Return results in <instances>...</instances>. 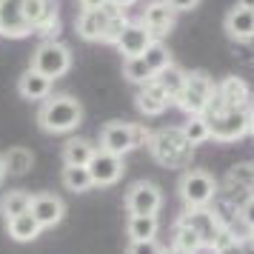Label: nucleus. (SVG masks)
<instances>
[{
    "label": "nucleus",
    "mask_w": 254,
    "mask_h": 254,
    "mask_svg": "<svg viewBox=\"0 0 254 254\" xmlns=\"http://www.w3.org/2000/svg\"><path fill=\"white\" fill-rule=\"evenodd\" d=\"M94 146L92 140L86 137H71L63 143V166H89V160L94 157Z\"/></svg>",
    "instance_id": "aec40b11"
},
{
    "label": "nucleus",
    "mask_w": 254,
    "mask_h": 254,
    "mask_svg": "<svg viewBox=\"0 0 254 254\" xmlns=\"http://www.w3.org/2000/svg\"><path fill=\"white\" fill-rule=\"evenodd\" d=\"M154 43V37L146 32V26L140 23V20H128L126 29H123V35L117 37V52L123 55V60H134V58H143L146 55V49Z\"/></svg>",
    "instance_id": "4468645a"
},
{
    "label": "nucleus",
    "mask_w": 254,
    "mask_h": 254,
    "mask_svg": "<svg viewBox=\"0 0 254 254\" xmlns=\"http://www.w3.org/2000/svg\"><path fill=\"white\" fill-rule=\"evenodd\" d=\"M177 191L186 208H208L220 194V183L203 169H186Z\"/></svg>",
    "instance_id": "20e7f679"
},
{
    "label": "nucleus",
    "mask_w": 254,
    "mask_h": 254,
    "mask_svg": "<svg viewBox=\"0 0 254 254\" xmlns=\"http://www.w3.org/2000/svg\"><path fill=\"white\" fill-rule=\"evenodd\" d=\"M160 231V220L157 217H131L128 214L126 220V234L128 243H137V240H154Z\"/></svg>",
    "instance_id": "393cba45"
},
{
    "label": "nucleus",
    "mask_w": 254,
    "mask_h": 254,
    "mask_svg": "<svg viewBox=\"0 0 254 254\" xmlns=\"http://www.w3.org/2000/svg\"><path fill=\"white\" fill-rule=\"evenodd\" d=\"M100 149L115 154V157H123L128 154L134 146V123H120V120H112L100 128Z\"/></svg>",
    "instance_id": "9d476101"
},
{
    "label": "nucleus",
    "mask_w": 254,
    "mask_h": 254,
    "mask_svg": "<svg viewBox=\"0 0 254 254\" xmlns=\"http://www.w3.org/2000/svg\"><path fill=\"white\" fill-rule=\"evenodd\" d=\"M249 234H252V237H254V231H249Z\"/></svg>",
    "instance_id": "49530a36"
},
{
    "label": "nucleus",
    "mask_w": 254,
    "mask_h": 254,
    "mask_svg": "<svg viewBox=\"0 0 254 254\" xmlns=\"http://www.w3.org/2000/svg\"><path fill=\"white\" fill-rule=\"evenodd\" d=\"M140 23L146 26V32H149L154 40H160V37H166L174 29L177 12H174L166 0H151L149 6L143 9V14H140Z\"/></svg>",
    "instance_id": "9b49d317"
},
{
    "label": "nucleus",
    "mask_w": 254,
    "mask_h": 254,
    "mask_svg": "<svg viewBox=\"0 0 254 254\" xmlns=\"http://www.w3.org/2000/svg\"><path fill=\"white\" fill-rule=\"evenodd\" d=\"M180 131H183V137L191 143V146H200V143H206V140H211V131H208V120L203 115H194L189 117L183 126H180Z\"/></svg>",
    "instance_id": "c85d7f7f"
},
{
    "label": "nucleus",
    "mask_w": 254,
    "mask_h": 254,
    "mask_svg": "<svg viewBox=\"0 0 254 254\" xmlns=\"http://www.w3.org/2000/svg\"><path fill=\"white\" fill-rule=\"evenodd\" d=\"M208 131L217 143H237L249 134V109H223L220 115L208 117Z\"/></svg>",
    "instance_id": "0eeeda50"
},
{
    "label": "nucleus",
    "mask_w": 254,
    "mask_h": 254,
    "mask_svg": "<svg viewBox=\"0 0 254 254\" xmlns=\"http://www.w3.org/2000/svg\"><path fill=\"white\" fill-rule=\"evenodd\" d=\"M32 166H35V154H32V149H26V146H12V149L3 154V169H6V174L23 177Z\"/></svg>",
    "instance_id": "b1692460"
},
{
    "label": "nucleus",
    "mask_w": 254,
    "mask_h": 254,
    "mask_svg": "<svg viewBox=\"0 0 254 254\" xmlns=\"http://www.w3.org/2000/svg\"><path fill=\"white\" fill-rule=\"evenodd\" d=\"M109 3H112V6H117V9L123 12V9H128V6H134L137 0H109Z\"/></svg>",
    "instance_id": "58836bf2"
},
{
    "label": "nucleus",
    "mask_w": 254,
    "mask_h": 254,
    "mask_svg": "<svg viewBox=\"0 0 254 254\" xmlns=\"http://www.w3.org/2000/svg\"><path fill=\"white\" fill-rule=\"evenodd\" d=\"M240 249H243V254H254V237H252V234L240 240Z\"/></svg>",
    "instance_id": "4c0bfd02"
},
{
    "label": "nucleus",
    "mask_w": 254,
    "mask_h": 254,
    "mask_svg": "<svg viewBox=\"0 0 254 254\" xmlns=\"http://www.w3.org/2000/svg\"><path fill=\"white\" fill-rule=\"evenodd\" d=\"M240 223L249 231H254V200L252 197H246V200L240 203Z\"/></svg>",
    "instance_id": "72a5a7b5"
},
{
    "label": "nucleus",
    "mask_w": 254,
    "mask_h": 254,
    "mask_svg": "<svg viewBox=\"0 0 254 254\" xmlns=\"http://www.w3.org/2000/svg\"><path fill=\"white\" fill-rule=\"evenodd\" d=\"M186 74H189V71H183L177 63H172V66H166L163 71H157L151 80L157 83L163 92H166V97L174 103V100H177V94L183 92V86H186Z\"/></svg>",
    "instance_id": "4be33fe9"
},
{
    "label": "nucleus",
    "mask_w": 254,
    "mask_h": 254,
    "mask_svg": "<svg viewBox=\"0 0 254 254\" xmlns=\"http://www.w3.org/2000/svg\"><path fill=\"white\" fill-rule=\"evenodd\" d=\"M126 254H166V249L157 240H137V243H128Z\"/></svg>",
    "instance_id": "2f4dec72"
},
{
    "label": "nucleus",
    "mask_w": 254,
    "mask_h": 254,
    "mask_svg": "<svg viewBox=\"0 0 254 254\" xmlns=\"http://www.w3.org/2000/svg\"><path fill=\"white\" fill-rule=\"evenodd\" d=\"M217 97L220 103L226 106V109H249L252 106V89H249V83L243 80V77H223L217 83Z\"/></svg>",
    "instance_id": "dca6fc26"
},
{
    "label": "nucleus",
    "mask_w": 254,
    "mask_h": 254,
    "mask_svg": "<svg viewBox=\"0 0 254 254\" xmlns=\"http://www.w3.org/2000/svg\"><path fill=\"white\" fill-rule=\"evenodd\" d=\"M52 14H58V3L55 0H26V23L32 29V35L46 23Z\"/></svg>",
    "instance_id": "a878e982"
},
{
    "label": "nucleus",
    "mask_w": 254,
    "mask_h": 254,
    "mask_svg": "<svg viewBox=\"0 0 254 254\" xmlns=\"http://www.w3.org/2000/svg\"><path fill=\"white\" fill-rule=\"evenodd\" d=\"M166 254H189V252H180V249H166Z\"/></svg>",
    "instance_id": "37998d69"
},
{
    "label": "nucleus",
    "mask_w": 254,
    "mask_h": 254,
    "mask_svg": "<svg viewBox=\"0 0 254 254\" xmlns=\"http://www.w3.org/2000/svg\"><path fill=\"white\" fill-rule=\"evenodd\" d=\"M29 206H32V194L26 189H9V191H3V197H0V214L6 220L17 217V214H26Z\"/></svg>",
    "instance_id": "5701e85b"
},
{
    "label": "nucleus",
    "mask_w": 254,
    "mask_h": 254,
    "mask_svg": "<svg viewBox=\"0 0 254 254\" xmlns=\"http://www.w3.org/2000/svg\"><path fill=\"white\" fill-rule=\"evenodd\" d=\"M214 89H217V83L208 77L206 71H189L186 74V86L183 92L177 94V109H183L189 117L194 115H203L206 112L208 100L214 97Z\"/></svg>",
    "instance_id": "39448f33"
},
{
    "label": "nucleus",
    "mask_w": 254,
    "mask_h": 254,
    "mask_svg": "<svg viewBox=\"0 0 254 254\" xmlns=\"http://www.w3.org/2000/svg\"><path fill=\"white\" fill-rule=\"evenodd\" d=\"M37 123L49 134H69L83 123V106L71 94H49L37 109Z\"/></svg>",
    "instance_id": "7ed1b4c3"
},
{
    "label": "nucleus",
    "mask_w": 254,
    "mask_h": 254,
    "mask_svg": "<svg viewBox=\"0 0 254 254\" xmlns=\"http://www.w3.org/2000/svg\"><path fill=\"white\" fill-rule=\"evenodd\" d=\"M249 197H252V200H254V183H252V189H249Z\"/></svg>",
    "instance_id": "c03bdc74"
},
{
    "label": "nucleus",
    "mask_w": 254,
    "mask_h": 254,
    "mask_svg": "<svg viewBox=\"0 0 254 254\" xmlns=\"http://www.w3.org/2000/svg\"><path fill=\"white\" fill-rule=\"evenodd\" d=\"M29 214L37 220L40 229H55L66 214V203H63V197L52 194V191H40V194H32Z\"/></svg>",
    "instance_id": "f8f14e48"
},
{
    "label": "nucleus",
    "mask_w": 254,
    "mask_h": 254,
    "mask_svg": "<svg viewBox=\"0 0 254 254\" xmlns=\"http://www.w3.org/2000/svg\"><path fill=\"white\" fill-rule=\"evenodd\" d=\"M52 86H55V80H49V77H43L40 71L35 69H26L20 77H17V94L23 97V100H46L49 94H52Z\"/></svg>",
    "instance_id": "a211bd4d"
},
{
    "label": "nucleus",
    "mask_w": 254,
    "mask_h": 254,
    "mask_svg": "<svg viewBox=\"0 0 254 254\" xmlns=\"http://www.w3.org/2000/svg\"><path fill=\"white\" fill-rule=\"evenodd\" d=\"M237 6H243V9H254V0H237Z\"/></svg>",
    "instance_id": "a19ab883"
},
{
    "label": "nucleus",
    "mask_w": 254,
    "mask_h": 254,
    "mask_svg": "<svg viewBox=\"0 0 254 254\" xmlns=\"http://www.w3.org/2000/svg\"><path fill=\"white\" fill-rule=\"evenodd\" d=\"M172 249H180V252H189V254H200L203 252V243H200V237L189 226H183L177 220L174 229H172Z\"/></svg>",
    "instance_id": "cd10ccee"
},
{
    "label": "nucleus",
    "mask_w": 254,
    "mask_h": 254,
    "mask_svg": "<svg viewBox=\"0 0 254 254\" xmlns=\"http://www.w3.org/2000/svg\"><path fill=\"white\" fill-rule=\"evenodd\" d=\"M169 103H172V100L166 97V92H163L154 80L143 83V86L137 89V109H140V115L157 117V115H163V112L169 109Z\"/></svg>",
    "instance_id": "6ab92c4d"
},
{
    "label": "nucleus",
    "mask_w": 254,
    "mask_h": 254,
    "mask_svg": "<svg viewBox=\"0 0 254 254\" xmlns=\"http://www.w3.org/2000/svg\"><path fill=\"white\" fill-rule=\"evenodd\" d=\"M123 77H126L128 83H134V86H143V83H149L154 74H151V69L146 66V60L134 58V60H123Z\"/></svg>",
    "instance_id": "7c9ffc66"
},
{
    "label": "nucleus",
    "mask_w": 254,
    "mask_h": 254,
    "mask_svg": "<svg viewBox=\"0 0 254 254\" xmlns=\"http://www.w3.org/2000/svg\"><path fill=\"white\" fill-rule=\"evenodd\" d=\"M146 149L163 169H189L194 157V146L183 137L180 126H166L151 131Z\"/></svg>",
    "instance_id": "f257e3e1"
},
{
    "label": "nucleus",
    "mask_w": 254,
    "mask_h": 254,
    "mask_svg": "<svg viewBox=\"0 0 254 254\" xmlns=\"http://www.w3.org/2000/svg\"><path fill=\"white\" fill-rule=\"evenodd\" d=\"M143 60H146V66L151 69V74H157V71H163L166 66H172V52L163 46L160 40H154L149 49H146V55H143Z\"/></svg>",
    "instance_id": "c756f323"
},
{
    "label": "nucleus",
    "mask_w": 254,
    "mask_h": 254,
    "mask_svg": "<svg viewBox=\"0 0 254 254\" xmlns=\"http://www.w3.org/2000/svg\"><path fill=\"white\" fill-rule=\"evenodd\" d=\"M126 14L117 6H103V9H86L77 17V35L89 43H112L115 46L117 37L126 29Z\"/></svg>",
    "instance_id": "f03ea898"
},
{
    "label": "nucleus",
    "mask_w": 254,
    "mask_h": 254,
    "mask_svg": "<svg viewBox=\"0 0 254 254\" xmlns=\"http://www.w3.org/2000/svg\"><path fill=\"white\" fill-rule=\"evenodd\" d=\"M29 69L40 71L49 80H58L71 69V52L69 46H63L60 40H43L40 46L32 52V66Z\"/></svg>",
    "instance_id": "423d86ee"
},
{
    "label": "nucleus",
    "mask_w": 254,
    "mask_h": 254,
    "mask_svg": "<svg viewBox=\"0 0 254 254\" xmlns=\"http://www.w3.org/2000/svg\"><path fill=\"white\" fill-rule=\"evenodd\" d=\"M60 180H63V186H66L69 191H74V194H83V191H89V189L94 186L92 174H89L86 166H63Z\"/></svg>",
    "instance_id": "bb28decb"
},
{
    "label": "nucleus",
    "mask_w": 254,
    "mask_h": 254,
    "mask_svg": "<svg viewBox=\"0 0 254 254\" xmlns=\"http://www.w3.org/2000/svg\"><path fill=\"white\" fill-rule=\"evenodd\" d=\"M3 177H6V169H3V157H0V183H3Z\"/></svg>",
    "instance_id": "79ce46f5"
},
{
    "label": "nucleus",
    "mask_w": 254,
    "mask_h": 254,
    "mask_svg": "<svg viewBox=\"0 0 254 254\" xmlns=\"http://www.w3.org/2000/svg\"><path fill=\"white\" fill-rule=\"evenodd\" d=\"M223 29L231 40L237 43H249L254 40V9H243V6H234L226 20H223Z\"/></svg>",
    "instance_id": "f3484780"
},
{
    "label": "nucleus",
    "mask_w": 254,
    "mask_h": 254,
    "mask_svg": "<svg viewBox=\"0 0 254 254\" xmlns=\"http://www.w3.org/2000/svg\"><path fill=\"white\" fill-rule=\"evenodd\" d=\"M80 3V9L86 12V9H103V6H109V0H77Z\"/></svg>",
    "instance_id": "c9c22d12"
},
{
    "label": "nucleus",
    "mask_w": 254,
    "mask_h": 254,
    "mask_svg": "<svg viewBox=\"0 0 254 254\" xmlns=\"http://www.w3.org/2000/svg\"><path fill=\"white\" fill-rule=\"evenodd\" d=\"M6 231H9V237H12L14 243H32L40 237V226H37V220L26 211V214H17V217L6 220Z\"/></svg>",
    "instance_id": "412c9836"
},
{
    "label": "nucleus",
    "mask_w": 254,
    "mask_h": 254,
    "mask_svg": "<svg viewBox=\"0 0 254 254\" xmlns=\"http://www.w3.org/2000/svg\"><path fill=\"white\" fill-rule=\"evenodd\" d=\"M163 206V191L149 180H137L126 191V208L131 217H157Z\"/></svg>",
    "instance_id": "6e6552de"
},
{
    "label": "nucleus",
    "mask_w": 254,
    "mask_h": 254,
    "mask_svg": "<svg viewBox=\"0 0 254 254\" xmlns=\"http://www.w3.org/2000/svg\"><path fill=\"white\" fill-rule=\"evenodd\" d=\"M0 35L14 40L32 35L26 23V0H0Z\"/></svg>",
    "instance_id": "ddd939ff"
},
{
    "label": "nucleus",
    "mask_w": 254,
    "mask_h": 254,
    "mask_svg": "<svg viewBox=\"0 0 254 254\" xmlns=\"http://www.w3.org/2000/svg\"><path fill=\"white\" fill-rule=\"evenodd\" d=\"M89 174H92V183L94 186H115L123 172H126V166H123V157H115V154H109V151L97 149L94 151V157L89 160Z\"/></svg>",
    "instance_id": "2eb2a0df"
},
{
    "label": "nucleus",
    "mask_w": 254,
    "mask_h": 254,
    "mask_svg": "<svg viewBox=\"0 0 254 254\" xmlns=\"http://www.w3.org/2000/svg\"><path fill=\"white\" fill-rule=\"evenodd\" d=\"M249 134H254V106H249Z\"/></svg>",
    "instance_id": "ea45409f"
},
{
    "label": "nucleus",
    "mask_w": 254,
    "mask_h": 254,
    "mask_svg": "<svg viewBox=\"0 0 254 254\" xmlns=\"http://www.w3.org/2000/svg\"><path fill=\"white\" fill-rule=\"evenodd\" d=\"M177 220H180L183 226H189V229L200 237L203 252H211V246H214V240H217V234L223 231L211 208H183V214H180Z\"/></svg>",
    "instance_id": "1a4fd4ad"
},
{
    "label": "nucleus",
    "mask_w": 254,
    "mask_h": 254,
    "mask_svg": "<svg viewBox=\"0 0 254 254\" xmlns=\"http://www.w3.org/2000/svg\"><path fill=\"white\" fill-rule=\"evenodd\" d=\"M214 254H243L240 240H234V243H229V246H223V249H220V252H214Z\"/></svg>",
    "instance_id": "e433bc0d"
},
{
    "label": "nucleus",
    "mask_w": 254,
    "mask_h": 254,
    "mask_svg": "<svg viewBox=\"0 0 254 254\" xmlns=\"http://www.w3.org/2000/svg\"><path fill=\"white\" fill-rule=\"evenodd\" d=\"M166 3H169L177 14H180V12H191V9L200 6V0H166Z\"/></svg>",
    "instance_id": "f704fd0d"
},
{
    "label": "nucleus",
    "mask_w": 254,
    "mask_h": 254,
    "mask_svg": "<svg viewBox=\"0 0 254 254\" xmlns=\"http://www.w3.org/2000/svg\"><path fill=\"white\" fill-rule=\"evenodd\" d=\"M252 106H254V89H252Z\"/></svg>",
    "instance_id": "a18cd8bd"
},
{
    "label": "nucleus",
    "mask_w": 254,
    "mask_h": 254,
    "mask_svg": "<svg viewBox=\"0 0 254 254\" xmlns=\"http://www.w3.org/2000/svg\"><path fill=\"white\" fill-rule=\"evenodd\" d=\"M35 35H40L43 40H58V35H60V14H52V17L37 29Z\"/></svg>",
    "instance_id": "473e14b6"
}]
</instances>
